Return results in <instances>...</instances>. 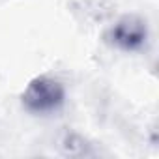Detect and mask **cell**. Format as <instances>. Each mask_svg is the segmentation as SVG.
I'll list each match as a JSON object with an SVG mask.
<instances>
[{"instance_id":"cell-2","label":"cell","mask_w":159,"mask_h":159,"mask_svg":"<svg viewBox=\"0 0 159 159\" xmlns=\"http://www.w3.org/2000/svg\"><path fill=\"white\" fill-rule=\"evenodd\" d=\"M152 39L148 21L139 13H124L112 21L105 34L103 41L116 52L122 54H140L148 49Z\"/></svg>"},{"instance_id":"cell-1","label":"cell","mask_w":159,"mask_h":159,"mask_svg":"<svg viewBox=\"0 0 159 159\" xmlns=\"http://www.w3.org/2000/svg\"><path fill=\"white\" fill-rule=\"evenodd\" d=\"M67 101V88L62 79L51 73L36 75L21 92V107L30 116L49 118L58 114Z\"/></svg>"},{"instance_id":"cell-3","label":"cell","mask_w":159,"mask_h":159,"mask_svg":"<svg viewBox=\"0 0 159 159\" xmlns=\"http://www.w3.org/2000/svg\"><path fill=\"white\" fill-rule=\"evenodd\" d=\"M58 146H60V152L67 157H94V155H98V150L94 148V144L77 131H66L62 135Z\"/></svg>"}]
</instances>
